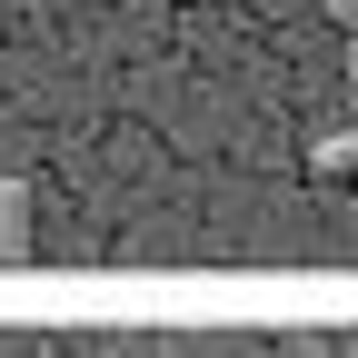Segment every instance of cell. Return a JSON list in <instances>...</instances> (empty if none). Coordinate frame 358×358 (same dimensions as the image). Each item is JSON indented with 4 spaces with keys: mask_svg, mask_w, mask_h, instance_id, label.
Wrapping results in <instances>:
<instances>
[{
    "mask_svg": "<svg viewBox=\"0 0 358 358\" xmlns=\"http://www.w3.org/2000/svg\"><path fill=\"white\" fill-rule=\"evenodd\" d=\"M329 20H338V30H348V40H358V0H329Z\"/></svg>",
    "mask_w": 358,
    "mask_h": 358,
    "instance_id": "6da1fadb",
    "label": "cell"
}]
</instances>
